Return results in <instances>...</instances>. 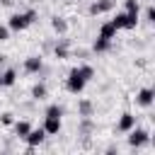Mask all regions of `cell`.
<instances>
[{"label":"cell","instance_id":"6da1fadb","mask_svg":"<svg viewBox=\"0 0 155 155\" xmlns=\"http://www.w3.org/2000/svg\"><path fill=\"white\" fill-rule=\"evenodd\" d=\"M34 22H36V12H34V10L15 12V15L7 19V29H10V31H22V29H27V27L34 24Z\"/></svg>","mask_w":155,"mask_h":155},{"label":"cell","instance_id":"7a4b0ae2","mask_svg":"<svg viewBox=\"0 0 155 155\" xmlns=\"http://www.w3.org/2000/svg\"><path fill=\"white\" fill-rule=\"evenodd\" d=\"M114 27H116V31L119 29H136V24H138V12H116V17L114 19H109Z\"/></svg>","mask_w":155,"mask_h":155},{"label":"cell","instance_id":"3957f363","mask_svg":"<svg viewBox=\"0 0 155 155\" xmlns=\"http://www.w3.org/2000/svg\"><path fill=\"white\" fill-rule=\"evenodd\" d=\"M85 85H87V82H85V80L78 75V70L73 68V70L68 73V80H65V90H68L70 94H80V92L85 90Z\"/></svg>","mask_w":155,"mask_h":155},{"label":"cell","instance_id":"277c9868","mask_svg":"<svg viewBox=\"0 0 155 155\" xmlns=\"http://www.w3.org/2000/svg\"><path fill=\"white\" fill-rule=\"evenodd\" d=\"M145 143H150V133L145 131V128H131L128 131V145L131 148H140V145H145Z\"/></svg>","mask_w":155,"mask_h":155},{"label":"cell","instance_id":"5b68a950","mask_svg":"<svg viewBox=\"0 0 155 155\" xmlns=\"http://www.w3.org/2000/svg\"><path fill=\"white\" fill-rule=\"evenodd\" d=\"M153 99H155V90L153 87H140L138 94H136V104H140V107H150Z\"/></svg>","mask_w":155,"mask_h":155},{"label":"cell","instance_id":"8992f818","mask_svg":"<svg viewBox=\"0 0 155 155\" xmlns=\"http://www.w3.org/2000/svg\"><path fill=\"white\" fill-rule=\"evenodd\" d=\"M61 126H63L61 119H56V116H44V126H41V128L46 131V136H58Z\"/></svg>","mask_w":155,"mask_h":155},{"label":"cell","instance_id":"52a82bcc","mask_svg":"<svg viewBox=\"0 0 155 155\" xmlns=\"http://www.w3.org/2000/svg\"><path fill=\"white\" fill-rule=\"evenodd\" d=\"M44 138H46V131H44V128H31V131L24 136V140H27V145H29V148L41 145V143H44Z\"/></svg>","mask_w":155,"mask_h":155},{"label":"cell","instance_id":"ba28073f","mask_svg":"<svg viewBox=\"0 0 155 155\" xmlns=\"http://www.w3.org/2000/svg\"><path fill=\"white\" fill-rule=\"evenodd\" d=\"M133 126H136V116H133L131 111H126V114H121V119H119V124H116V131L128 133Z\"/></svg>","mask_w":155,"mask_h":155},{"label":"cell","instance_id":"9c48e42d","mask_svg":"<svg viewBox=\"0 0 155 155\" xmlns=\"http://www.w3.org/2000/svg\"><path fill=\"white\" fill-rule=\"evenodd\" d=\"M114 7V0H94L90 5V15H102V12H109Z\"/></svg>","mask_w":155,"mask_h":155},{"label":"cell","instance_id":"30bf717a","mask_svg":"<svg viewBox=\"0 0 155 155\" xmlns=\"http://www.w3.org/2000/svg\"><path fill=\"white\" fill-rule=\"evenodd\" d=\"M41 68H44L41 56H29V58H24V70H27V73H39Z\"/></svg>","mask_w":155,"mask_h":155},{"label":"cell","instance_id":"8fae6325","mask_svg":"<svg viewBox=\"0 0 155 155\" xmlns=\"http://www.w3.org/2000/svg\"><path fill=\"white\" fill-rule=\"evenodd\" d=\"M97 36H102V39H109V41H111V39L116 36V27H114L111 22H104V24L99 27V34H97Z\"/></svg>","mask_w":155,"mask_h":155},{"label":"cell","instance_id":"7c38bea8","mask_svg":"<svg viewBox=\"0 0 155 155\" xmlns=\"http://www.w3.org/2000/svg\"><path fill=\"white\" fill-rule=\"evenodd\" d=\"M109 48H111V41H109V39H102V36H97L94 44H92V51H94V53H107Z\"/></svg>","mask_w":155,"mask_h":155},{"label":"cell","instance_id":"4fadbf2b","mask_svg":"<svg viewBox=\"0 0 155 155\" xmlns=\"http://www.w3.org/2000/svg\"><path fill=\"white\" fill-rule=\"evenodd\" d=\"M17 82V70L15 68H5L2 70V87H12Z\"/></svg>","mask_w":155,"mask_h":155},{"label":"cell","instance_id":"5bb4252c","mask_svg":"<svg viewBox=\"0 0 155 155\" xmlns=\"http://www.w3.org/2000/svg\"><path fill=\"white\" fill-rule=\"evenodd\" d=\"M75 70H78V75H80L85 82H90V80L94 78V68H92V65H78Z\"/></svg>","mask_w":155,"mask_h":155},{"label":"cell","instance_id":"9a60e30c","mask_svg":"<svg viewBox=\"0 0 155 155\" xmlns=\"http://www.w3.org/2000/svg\"><path fill=\"white\" fill-rule=\"evenodd\" d=\"M12 126H15V133H17L19 138H24V136L31 131V124H29V121H15Z\"/></svg>","mask_w":155,"mask_h":155},{"label":"cell","instance_id":"2e32d148","mask_svg":"<svg viewBox=\"0 0 155 155\" xmlns=\"http://www.w3.org/2000/svg\"><path fill=\"white\" fill-rule=\"evenodd\" d=\"M51 27H53L56 34H65V31H68V24H65L63 17H53V19H51Z\"/></svg>","mask_w":155,"mask_h":155},{"label":"cell","instance_id":"e0dca14e","mask_svg":"<svg viewBox=\"0 0 155 155\" xmlns=\"http://www.w3.org/2000/svg\"><path fill=\"white\" fill-rule=\"evenodd\" d=\"M44 116H56V119H61V116H63V107H61V104H48L46 111H44Z\"/></svg>","mask_w":155,"mask_h":155},{"label":"cell","instance_id":"ac0fdd59","mask_svg":"<svg viewBox=\"0 0 155 155\" xmlns=\"http://www.w3.org/2000/svg\"><path fill=\"white\" fill-rule=\"evenodd\" d=\"M31 97H34V99H44V97H46V85H44V82L34 85V87H31Z\"/></svg>","mask_w":155,"mask_h":155},{"label":"cell","instance_id":"d6986e66","mask_svg":"<svg viewBox=\"0 0 155 155\" xmlns=\"http://www.w3.org/2000/svg\"><path fill=\"white\" fill-rule=\"evenodd\" d=\"M124 10H126V12H138V15H140L138 0H124Z\"/></svg>","mask_w":155,"mask_h":155},{"label":"cell","instance_id":"ffe728a7","mask_svg":"<svg viewBox=\"0 0 155 155\" xmlns=\"http://www.w3.org/2000/svg\"><path fill=\"white\" fill-rule=\"evenodd\" d=\"M90 114H92V104H90L87 99H82V102H80V116L90 119Z\"/></svg>","mask_w":155,"mask_h":155},{"label":"cell","instance_id":"44dd1931","mask_svg":"<svg viewBox=\"0 0 155 155\" xmlns=\"http://www.w3.org/2000/svg\"><path fill=\"white\" fill-rule=\"evenodd\" d=\"M0 124H2V126H12V124H15V114H10V111L0 114Z\"/></svg>","mask_w":155,"mask_h":155},{"label":"cell","instance_id":"7402d4cb","mask_svg":"<svg viewBox=\"0 0 155 155\" xmlns=\"http://www.w3.org/2000/svg\"><path fill=\"white\" fill-rule=\"evenodd\" d=\"M53 53H56V58H68V46H65V41H63L61 46H56Z\"/></svg>","mask_w":155,"mask_h":155},{"label":"cell","instance_id":"603a6c76","mask_svg":"<svg viewBox=\"0 0 155 155\" xmlns=\"http://www.w3.org/2000/svg\"><path fill=\"white\" fill-rule=\"evenodd\" d=\"M10 39V29H7V24H0V41H7Z\"/></svg>","mask_w":155,"mask_h":155},{"label":"cell","instance_id":"cb8c5ba5","mask_svg":"<svg viewBox=\"0 0 155 155\" xmlns=\"http://www.w3.org/2000/svg\"><path fill=\"white\" fill-rule=\"evenodd\" d=\"M145 19L148 22H155V7H148L145 10Z\"/></svg>","mask_w":155,"mask_h":155},{"label":"cell","instance_id":"d4e9b609","mask_svg":"<svg viewBox=\"0 0 155 155\" xmlns=\"http://www.w3.org/2000/svg\"><path fill=\"white\" fill-rule=\"evenodd\" d=\"M0 87H2V73H0Z\"/></svg>","mask_w":155,"mask_h":155}]
</instances>
